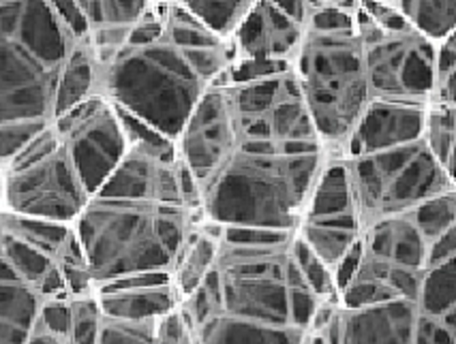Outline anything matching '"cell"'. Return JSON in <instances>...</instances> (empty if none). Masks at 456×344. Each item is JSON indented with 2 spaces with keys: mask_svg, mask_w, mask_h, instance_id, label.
Returning a JSON list of instances; mask_svg holds the SVG:
<instances>
[{
  "mask_svg": "<svg viewBox=\"0 0 456 344\" xmlns=\"http://www.w3.org/2000/svg\"><path fill=\"white\" fill-rule=\"evenodd\" d=\"M69 39L50 3H0V167L54 120Z\"/></svg>",
  "mask_w": 456,
  "mask_h": 344,
  "instance_id": "obj_1",
  "label": "cell"
},
{
  "mask_svg": "<svg viewBox=\"0 0 456 344\" xmlns=\"http://www.w3.org/2000/svg\"><path fill=\"white\" fill-rule=\"evenodd\" d=\"M201 210L152 201L90 197L73 225L94 284L167 272Z\"/></svg>",
  "mask_w": 456,
  "mask_h": 344,
  "instance_id": "obj_2",
  "label": "cell"
},
{
  "mask_svg": "<svg viewBox=\"0 0 456 344\" xmlns=\"http://www.w3.org/2000/svg\"><path fill=\"white\" fill-rule=\"evenodd\" d=\"M323 161V152L283 155L240 148L201 184V216L216 227L296 234Z\"/></svg>",
  "mask_w": 456,
  "mask_h": 344,
  "instance_id": "obj_3",
  "label": "cell"
},
{
  "mask_svg": "<svg viewBox=\"0 0 456 344\" xmlns=\"http://www.w3.org/2000/svg\"><path fill=\"white\" fill-rule=\"evenodd\" d=\"M208 88L210 82L187 52L161 39L144 47L125 45L101 68L99 94L178 141L191 111Z\"/></svg>",
  "mask_w": 456,
  "mask_h": 344,
  "instance_id": "obj_4",
  "label": "cell"
},
{
  "mask_svg": "<svg viewBox=\"0 0 456 344\" xmlns=\"http://www.w3.org/2000/svg\"><path fill=\"white\" fill-rule=\"evenodd\" d=\"M291 73L323 152L341 156L360 116L373 100L358 30L337 35L305 30Z\"/></svg>",
  "mask_w": 456,
  "mask_h": 344,
  "instance_id": "obj_5",
  "label": "cell"
},
{
  "mask_svg": "<svg viewBox=\"0 0 456 344\" xmlns=\"http://www.w3.org/2000/svg\"><path fill=\"white\" fill-rule=\"evenodd\" d=\"M346 165L362 231L370 222L405 216L427 199L456 190V178L435 161L422 140L379 155L346 158Z\"/></svg>",
  "mask_w": 456,
  "mask_h": 344,
  "instance_id": "obj_6",
  "label": "cell"
},
{
  "mask_svg": "<svg viewBox=\"0 0 456 344\" xmlns=\"http://www.w3.org/2000/svg\"><path fill=\"white\" fill-rule=\"evenodd\" d=\"M289 242L247 246L221 240L215 266L219 276L221 312L264 325L294 327Z\"/></svg>",
  "mask_w": 456,
  "mask_h": 344,
  "instance_id": "obj_7",
  "label": "cell"
},
{
  "mask_svg": "<svg viewBox=\"0 0 456 344\" xmlns=\"http://www.w3.org/2000/svg\"><path fill=\"white\" fill-rule=\"evenodd\" d=\"M356 30L364 47V71L370 99L410 100L427 105L435 84L437 45L413 30L386 35L364 15L358 3Z\"/></svg>",
  "mask_w": 456,
  "mask_h": 344,
  "instance_id": "obj_8",
  "label": "cell"
},
{
  "mask_svg": "<svg viewBox=\"0 0 456 344\" xmlns=\"http://www.w3.org/2000/svg\"><path fill=\"white\" fill-rule=\"evenodd\" d=\"M52 126L79 182L94 197L129 150L114 108L97 94L58 116Z\"/></svg>",
  "mask_w": 456,
  "mask_h": 344,
  "instance_id": "obj_9",
  "label": "cell"
},
{
  "mask_svg": "<svg viewBox=\"0 0 456 344\" xmlns=\"http://www.w3.org/2000/svg\"><path fill=\"white\" fill-rule=\"evenodd\" d=\"M90 201L62 146L35 165L3 173V212L76 225Z\"/></svg>",
  "mask_w": 456,
  "mask_h": 344,
  "instance_id": "obj_10",
  "label": "cell"
},
{
  "mask_svg": "<svg viewBox=\"0 0 456 344\" xmlns=\"http://www.w3.org/2000/svg\"><path fill=\"white\" fill-rule=\"evenodd\" d=\"M240 118L230 90L208 88L180 131L178 158L201 187L240 150Z\"/></svg>",
  "mask_w": 456,
  "mask_h": 344,
  "instance_id": "obj_11",
  "label": "cell"
},
{
  "mask_svg": "<svg viewBox=\"0 0 456 344\" xmlns=\"http://www.w3.org/2000/svg\"><path fill=\"white\" fill-rule=\"evenodd\" d=\"M424 109L427 105L410 100L373 99L360 116L341 156L358 158L416 144L422 140Z\"/></svg>",
  "mask_w": 456,
  "mask_h": 344,
  "instance_id": "obj_12",
  "label": "cell"
},
{
  "mask_svg": "<svg viewBox=\"0 0 456 344\" xmlns=\"http://www.w3.org/2000/svg\"><path fill=\"white\" fill-rule=\"evenodd\" d=\"M305 36V26L279 12L274 0H253L232 36L236 60H294Z\"/></svg>",
  "mask_w": 456,
  "mask_h": 344,
  "instance_id": "obj_13",
  "label": "cell"
},
{
  "mask_svg": "<svg viewBox=\"0 0 456 344\" xmlns=\"http://www.w3.org/2000/svg\"><path fill=\"white\" fill-rule=\"evenodd\" d=\"M94 197L183 205L176 184V163H163L142 152L126 150L123 161Z\"/></svg>",
  "mask_w": 456,
  "mask_h": 344,
  "instance_id": "obj_14",
  "label": "cell"
},
{
  "mask_svg": "<svg viewBox=\"0 0 456 344\" xmlns=\"http://www.w3.org/2000/svg\"><path fill=\"white\" fill-rule=\"evenodd\" d=\"M418 308L413 301L392 300L338 315L337 344H411Z\"/></svg>",
  "mask_w": 456,
  "mask_h": 344,
  "instance_id": "obj_15",
  "label": "cell"
},
{
  "mask_svg": "<svg viewBox=\"0 0 456 344\" xmlns=\"http://www.w3.org/2000/svg\"><path fill=\"white\" fill-rule=\"evenodd\" d=\"M362 248L369 257L390 266L410 269H424L427 266V242L416 229L410 214L370 222L362 231Z\"/></svg>",
  "mask_w": 456,
  "mask_h": 344,
  "instance_id": "obj_16",
  "label": "cell"
},
{
  "mask_svg": "<svg viewBox=\"0 0 456 344\" xmlns=\"http://www.w3.org/2000/svg\"><path fill=\"white\" fill-rule=\"evenodd\" d=\"M221 246V227L206 222L204 219L193 225L184 237L180 252L169 269V283L176 291L180 304L204 283L206 276L215 269Z\"/></svg>",
  "mask_w": 456,
  "mask_h": 344,
  "instance_id": "obj_17",
  "label": "cell"
},
{
  "mask_svg": "<svg viewBox=\"0 0 456 344\" xmlns=\"http://www.w3.org/2000/svg\"><path fill=\"white\" fill-rule=\"evenodd\" d=\"M94 298L105 319L118 321H159L180 306L172 283L118 291L97 289Z\"/></svg>",
  "mask_w": 456,
  "mask_h": 344,
  "instance_id": "obj_18",
  "label": "cell"
},
{
  "mask_svg": "<svg viewBox=\"0 0 456 344\" xmlns=\"http://www.w3.org/2000/svg\"><path fill=\"white\" fill-rule=\"evenodd\" d=\"M39 293L0 257V344H24L41 308Z\"/></svg>",
  "mask_w": 456,
  "mask_h": 344,
  "instance_id": "obj_19",
  "label": "cell"
},
{
  "mask_svg": "<svg viewBox=\"0 0 456 344\" xmlns=\"http://www.w3.org/2000/svg\"><path fill=\"white\" fill-rule=\"evenodd\" d=\"M99 84L101 67L94 58L93 47H90V41H71L56 79L54 120L58 116L67 114L69 109L77 108L84 100L97 97Z\"/></svg>",
  "mask_w": 456,
  "mask_h": 344,
  "instance_id": "obj_20",
  "label": "cell"
},
{
  "mask_svg": "<svg viewBox=\"0 0 456 344\" xmlns=\"http://www.w3.org/2000/svg\"><path fill=\"white\" fill-rule=\"evenodd\" d=\"M294 236L300 242H305L313 255L332 272L360 242L362 222L356 214L323 220H305L300 222Z\"/></svg>",
  "mask_w": 456,
  "mask_h": 344,
  "instance_id": "obj_21",
  "label": "cell"
},
{
  "mask_svg": "<svg viewBox=\"0 0 456 344\" xmlns=\"http://www.w3.org/2000/svg\"><path fill=\"white\" fill-rule=\"evenodd\" d=\"M305 333L296 327L264 325L219 312L193 332V340L195 344H300Z\"/></svg>",
  "mask_w": 456,
  "mask_h": 344,
  "instance_id": "obj_22",
  "label": "cell"
},
{
  "mask_svg": "<svg viewBox=\"0 0 456 344\" xmlns=\"http://www.w3.org/2000/svg\"><path fill=\"white\" fill-rule=\"evenodd\" d=\"M347 214H356V208H354L352 182H349L346 158L326 156L315 184H313L309 201H306L302 222L337 219V216Z\"/></svg>",
  "mask_w": 456,
  "mask_h": 344,
  "instance_id": "obj_23",
  "label": "cell"
},
{
  "mask_svg": "<svg viewBox=\"0 0 456 344\" xmlns=\"http://www.w3.org/2000/svg\"><path fill=\"white\" fill-rule=\"evenodd\" d=\"M266 123L270 129V140L277 146L296 144V141L320 144L309 114H306L305 105H302L300 90L298 84H296L294 73H291L288 79L283 97H281L277 103H274V108L266 114Z\"/></svg>",
  "mask_w": 456,
  "mask_h": 344,
  "instance_id": "obj_24",
  "label": "cell"
},
{
  "mask_svg": "<svg viewBox=\"0 0 456 344\" xmlns=\"http://www.w3.org/2000/svg\"><path fill=\"white\" fill-rule=\"evenodd\" d=\"M410 28L431 44L456 35V0H395Z\"/></svg>",
  "mask_w": 456,
  "mask_h": 344,
  "instance_id": "obj_25",
  "label": "cell"
},
{
  "mask_svg": "<svg viewBox=\"0 0 456 344\" xmlns=\"http://www.w3.org/2000/svg\"><path fill=\"white\" fill-rule=\"evenodd\" d=\"M71 231L73 225L0 212V234H7L15 240L24 242V244L37 248V251L54 259V261L61 248L65 246L67 237L71 236Z\"/></svg>",
  "mask_w": 456,
  "mask_h": 344,
  "instance_id": "obj_26",
  "label": "cell"
},
{
  "mask_svg": "<svg viewBox=\"0 0 456 344\" xmlns=\"http://www.w3.org/2000/svg\"><path fill=\"white\" fill-rule=\"evenodd\" d=\"M416 308L422 316L442 319L456 312V259L422 269Z\"/></svg>",
  "mask_w": 456,
  "mask_h": 344,
  "instance_id": "obj_27",
  "label": "cell"
},
{
  "mask_svg": "<svg viewBox=\"0 0 456 344\" xmlns=\"http://www.w3.org/2000/svg\"><path fill=\"white\" fill-rule=\"evenodd\" d=\"M422 144L435 161L450 176H454V144H456V108L427 103L424 109Z\"/></svg>",
  "mask_w": 456,
  "mask_h": 344,
  "instance_id": "obj_28",
  "label": "cell"
},
{
  "mask_svg": "<svg viewBox=\"0 0 456 344\" xmlns=\"http://www.w3.org/2000/svg\"><path fill=\"white\" fill-rule=\"evenodd\" d=\"M163 39L178 50H210L225 44L215 36L184 3H166V35Z\"/></svg>",
  "mask_w": 456,
  "mask_h": 344,
  "instance_id": "obj_29",
  "label": "cell"
},
{
  "mask_svg": "<svg viewBox=\"0 0 456 344\" xmlns=\"http://www.w3.org/2000/svg\"><path fill=\"white\" fill-rule=\"evenodd\" d=\"M183 3L212 35L225 44H230L236 28L253 7L251 0H183Z\"/></svg>",
  "mask_w": 456,
  "mask_h": 344,
  "instance_id": "obj_30",
  "label": "cell"
},
{
  "mask_svg": "<svg viewBox=\"0 0 456 344\" xmlns=\"http://www.w3.org/2000/svg\"><path fill=\"white\" fill-rule=\"evenodd\" d=\"M289 76L291 71L279 77L227 86V90H230L232 94V100H234V108H236L238 118H240V123L242 120L264 118V116L274 108V103L283 97Z\"/></svg>",
  "mask_w": 456,
  "mask_h": 344,
  "instance_id": "obj_31",
  "label": "cell"
},
{
  "mask_svg": "<svg viewBox=\"0 0 456 344\" xmlns=\"http://www.w3.org/2000/svg\"><path fill=\"white\" fill-rule=\"evenodd\" d=\"M114 108V105H111ZM116 118H118L120 129H123L126 148L129 150L142 152L152 158H159L163 163H176L178 161V148L176 141H172L169 137L159 133L157 129H152L151 124H146L144 120L135 118L129 111L114 108Z\"/></svg>",
  "mask_w": 456,
  "mask_h": 344,
  "instance_id": "obj_32",
  "label": "cell"
},
{
  "mask_svg": "<svg viewBox=\"0 0 456 344\" xmlns=\"http://www.w3.org/2000/svg\"><path fill=\"white\" fill-rule=\"evenodd\" d=\"M77 4L90 33L103 28H131L148 9L146 0H82Z\"/></svg>",
  "mask_w": 456,
  "mask_h": 344,
  "instance_id": "obj_33",
  "label": "cell"
},
{
  "mask_svg": "<svg viewBox=\"0 0 456 344\" xmlns=\"http://www.w3.org/2000/svg\"><path fill=\"white\" fill-rule=\"evenodd\" d=\"M0 257L7 261V266L18 274L24 283L30 287H39L44 283L47 274L56 268L54 259H50L37 248L24 244V242L15 240V237L0 234Z\"/></svg>",
  "mask_w": 456,
  "mask_h": 344,
  "instance_id": "obj_34",
  "label": "cell"
},
{
  "mask_svg": "<svg viewBox=\"0 0 456 344\" xmlns=\"http://www.w3.org/2000/svg\"><path fill=\"white\" fill-rule=\"evenodd\" d=\"M410 219L427 244H431L439 236L448 234L450 229H456V190L427 199L410 212Z\"/></svg>",
  "mask_w": 456,
  "mask_h": 344,
  "instance_id": "obj_35",
  "label": "cell"
},
{
  "mask_svg": "<svg viewBox=\"0 0 456 344\" xmlns=\"http://www.w3.org/2000/svg\"><path fill=\"white\" fill-rule=\"evenodd\" d=\"M289 257L291 261L298 268L302 280H305L306 287L311 289V293L317 300H332L337 298V283H334L332 272L317 259L313 252L306 248L305 242H300L298 237H291L289 242Z\"/></svg>",
  "mask_w": 456,
  "mask_h": 344,
  "instance_id": "obj_36",
  "label": "cell"
},
{
  "mask_svg": "<svg viewBox=\"0 0 456 344\" xmlns=\"http://www.w3.org/2000/svg\"><path fill=\"white\" fill-rule=\"evenodd\" d=\"M101 321H103V315H101L94 295L73 298L69 344H97Z\"/></svg>",
  "mask_w": 456,
  "mask_h": 344,
  "instance_id": "obj_37",
  "label": "cell"
},
{
  "mask_svg": "<svg viewBox=\"0 0 456 344\" xmlns=\"http://www.w3.org/2000/svg\"><path fill=\"white\" fill-rule=\"evenodd\" d=\"M157 321H101L97 344H155Z\"/></svg>",
  "mask_w": 456,
  "mask_h": 344,
  "instance_id": "obj_38",
  "label": "cell"
},
{
  "mask_svg": "<svg viewBox=\"0 0 456 344\" xmlns=\"http://www.w3.org/2000/svg\"><path fill=\"white\" fill-rule=\"evenodd\" d=\"M291 71V62L283 60H234L225 77V88L236 86V84L259 82V79H270L285 76Z\"/></svg>",
  "mask_w": 456,
  "mask_h": 344,
  "instance_id": "obj_39",
  "label": "cell"
},
{
  "mask_svg": "<svg viewBox=\"0 0 456 344\" xmlns=\"http://www.w3.org/2000/svg\"><path fill=\"white\" fill-rule=\"evenodd\" d=\"M61 140H58L54 126H45L44 131H39L33 140L26 144L22 150L15 155L12 161L7 163V167H4V172H18V169H26L30 165H35V163L44 161L50 155H54V152L61 148Z\"/></svg>",
  "mask_w": 456,
  "mask_h": 344,
  "instance_id": "obj_40",
  "label": "cell"
},
{
  "mask_svg": "<svg viewBox=\"0 0 456 344\" xmlns=\"http://www.w3.org/2000/svg\"><path fill=\"white\" fill-rule=\"evenodd\" d=\"M411 344H456V312L442 319H431L418 312Z\"/></svg>",
  "mask_w": 456,
  "mask_h": 344,
  "instance_id": "obj_41",
  "label": "cell"
},
{
  "mask_svg": "<svg viewBox=\"0 0 456 344\" xmlns=\"http://www.w3.org/2000/svg\"><path fill=\"white\" fill-rule=\"evenodd\" d=\"M35 325L44 327L45 332L65 338L69 342V332H71V300L41 301V308L39 315H37Z\"/></svg>",
  "mask_w": 456,
  "mask_h": 344,
  "instance_id": "obj_42",
  "label": "cell"
},
{
  "mask_svg": "<svg viewBox=\"0 0 456 344\" xmlns=\"http://www.w3.org/2000/svg\"><path fill=\"white\" fill-rule=\"evenodd\" d=\"M360 9H362L370 22L378 26L381 33L399 35L405 33V30H411L395 3H378V0H370L369 3V0H364V3H360Z\"/></svg>",
  "mask_w": 456,
  "mask_h": 344,
  "instance_id": "obj_43",
  "label": "cell"
},
{
  "mask_svg": "<svg viewBox=\"0 0 456 344\" xmlns=\"http://www.w3.org/2000/svg\"><path fill=\"white\" fill-rule=\"evenodd\" d=\"M291 237H294V234L256 229V227H221V240L227 242V244H247V246L281 244V242H289Z\"/></svg>",
  "mask_w": 456,
  "mask_h": 344,
  "instance_id": "obj_44",
  "label": "cell"
},
{
  "mask_svg": "<svg viewBox=\"0 0 456 344\" xmlns=\"http://www.w3.org/2000/svg\"><path fill=\"white\" fill-rule=\"evenodd\" d=\"M52 9H54L58 22H61L62 30L71 41H84L90 36V28L86 18H84L82 9L73 0H50Z\"/></svg>",
  "mask_w": 456,
  "mask_h": 344,
  "instance_id": "obj_45",
  "label": "cell"
},
{
  "mask_svg": "<svg viewBox=\"0 0 456 344\" xmlns=\"http://www.w3.org/2000/svg\"><path fill=\"white\" fill-rule=\"evenodd\" d=\"M456 259V229H450L448 234L439 236L431 244H427V266H439V263Z\"/></svg>",
  "mask_w": 456,
  "mask_h": 344,
  "instance_id": "obj_46",
  "label": "cell"
},
{
  "mask_svg": "<svg viewBox=\"0 0 456 344\" xmlns=\"http://www.w3.org/2000/svg\"><path fill=\"white\" fill-rule=\"evenodd\" d=\"M279 12L294 20L296 24L306 26V18H309V0H274Z\"/></svg>",
  "mask_w": 456,
  "mask_h": 344,
  "instance_id": "obj_47",
  "label": "cell"
},
{
  "mask_svg": "<svg viewBox=\"0 0 456 344\" xmlns=\"http://www.w3.org/2000/svg\"><path fill=\"white\" fill-rule=\"evenodd\" d=\"M24 344H69V342L65 340V338L54 336V333L45 332L44 327L35 325V327H33V332H30L28 340H26Z\"/></svg>",
  "mask_w": 456,
  "mask_h": 344,
  "instance_id": "obj_48",
  "label": "cell"
},
{
  "mask_svg": "<svg viewBox=\"0 0 456 344\" xmlns=\"http://www.w3.org/2000/svg\"><path fill=\"white\" fill-rule=\"evenodd\" d=\"M306 342H309V344H328L322 338V333H317V332H306Z\"/></svg>",
  "mask_w": 456,
  "mask_h": 344,
  "instance_id": "obj_49",
  "label": "cell"
},
{
  "mask_svg": "<svg viewBox=\"0 0 456 344\" xmlns=\"http://www.w3.org/2000/svg\"><path fill=\"white\" fill-rule=\"evenodd\" d=\"M0 212H3V178H0Z\"/></svg>",
  "mask_w": 456,
  "mask_h": 344,
  "instance_id": "obj_50",
  "label": "cell"
},
{
  "mask_svg": "<svg viewBox=\"0 0 456 344\" xmlns=\"http://www.w3.org/2000/svg\"><path fill=\"white\" fill-rule=\"evenodd\" d=\"M300 344H309V342H306V333H305V338L300 340Z\"/></svg>",
  "mask_w": 456,
  "mask_h": 344,
  "instance_id": "obj_51",
  "label": "cell"
},
{
  "mask_svg": "<svg viewBox=\"0 0 456 344\" xmlns=\"http://www.w3.org/2000/svg\"><path fill=\"white\" fill-rule=\"evenodd\" d=\"M3 173H4V172H3V167H0V178H3Z\"/></svg>",
  "mask_w": 456,
  "mask_h": 344,
  "instance_id": "obj_52",
  "label": "cell"
}]
</instances>
